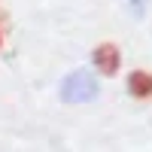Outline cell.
Listing matches in <instances>:
<instances>
[{"label":"cell","instance_id":"6da1fadb","mask_svg":"<svg viewBox=\"0 0 152 152\" xmlns=\"http://www.w3.org/2000/svg\"><path fill=\"white\" fill-rule=\"evenodd\" d=\"M61 97L67 104H85V100H94L97 97V82L88 70H73L64 85H61Z\"/></svg>","mask_w":152,"mask_h":152},{"label":"cell","instance_id":"3957f363","mask_svg":"<svg viewBox=\"0 0 152 152\" xmlns=\"http://www.w3.org/2000/svg\"><path fill=\"white\" fill-rule=\"evenodd\" d=\"M125 88H128L131 97H137V100H149V97H152V73H149V70H134V73H128Z\"/></svg>","mask_w":152,"mask_h":152},{"label":"cell","instance_id":"7a4b0ae2","mask_svg":"<svg viewBox=\"0 0 152 152\" xmlns=\"http://www.w3.org/2000/svg\"><path fill=\"white\" fill-rule=\"evenodd\" d=\"M91 64L100 76H116L122 67V52L116 43H100L94 52H91Z\"/></svg>","mask_w":152,"mask_h":152}]
</instances>
